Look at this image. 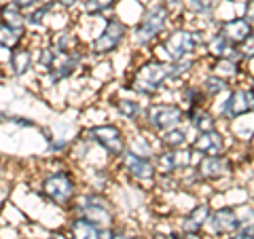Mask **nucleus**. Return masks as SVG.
I'll use <instances>...</instances> for the list:
<instances>
[{
	"instance_id": "obj_1",
	"label": "nucleus",
	"mask_w": 254,
	"mask_h": 239,
	"mask_svg": "<svg viewBox=\"0 0 254 239\" xmlns=\"http://www.w3.org/2000/svg\"><path fill=\"white\" fill-rule=\"evenodd\" d=\"M36 190L47 203L70 212L74 199L81 193V182L68 165H55L41 174L36 180Z\"/></svg>"
},
{
	"instance_id": "obj_2",
	"label": "nucleus",
	"mask_w": 254,
	"mask_h": 239,
	"mask_svg": "<svg viewBox=\"0 0 254 239\" xmlns=\"http://www.w3.org/2000/svg\"><path fill=\"white\" fill-rule=\"evenodd\" d=\"M203 43H205V38H203V32L199 30L172 28L153 45V49H155L153 58L161 60L165 63L180 60V58H193L203 47Z\"/></svg>"
},
{
	"instance_id": "obj_3",
	"label": "nucleus",
	"mask_w": 254,
	"mask_h": 239,
	"mask_svg": "<svg viewBox=\"0 0 254 239\" xmlns=\"http://www.w3.org/2000/svg\"><path fill=\"white\" fill-rule=\"evenodd\" d=\"M125 87L131 89L133 93H138L140 98L155 100L157 95H161L170 87L168 63L161 60H155V58L138 63V66L131 70L129 78L125 81Z\"/></svg>"
},
{
	"instance_id": "obj_4",
	"label": "nucleus",
	"mask_w": 254,
	"mask_h": 239,
	"mask_svg": "<svg viewBox=\"0 0 254 239\" xmlns=\"http://www.w3.org/2000/svg\"><path fill=\"white\" fill-rule=\"evenodd\" d=\"M172 19L174 17L168 11V6L163 4V0H155L153 4H148L146 9L142 11L136 28L131 32L133 45H136L138 49H142V47H153L159 38L170 30Z\"/></svg>"
},
{
	"instance_id": "obj_5",
	"label": "nucleus",
	"mask_w": 254,
	"mask_h": 239,
	"mask_svg": "<svg viewBox=\"0 0 254 239\" xmlns=\"http://www.w3.org/2000/svg\"><path fill=\"white\" fill-rule=\"evenodd\" d=\"M70 212H72V216L85 218L98 227H115L117 225V210H115L113 201H110L104 193H98V190L78 193Z\"/></svg>"
},
{
	"instance_id": "obj_6",
	"label": "nucleus",
	"mask_w": 254,
	"mask_h": 239,
	"mask_svg": "<svg viewBox=\"0 0 254 239\" xmlns=\"http://www.w3.org/2000/svg\"><path fill=\"white\" fill-rule=\"evenodd\" d=\"M185 123V110L178 102H150L144 106L140 119V129L150 135H159Z\"/></svg>"
},
{
	"instance_id": "obj_7",
	"label": "nucleus",
	"mask_w": 254,
	"mask_h": 239,
	"mask_svg": "<svg viewBox=\"0 0 254 239\" xmlns=\"http://www.w3.org/2000/svg\"><path fill=\"white\" fill-rule=\"evenodd\" d=\"M127 34H129V28L123 19H119L117 15H110V17L102 19V30L98 32V36L89 43V51L91 55H110L115 53L119 47L125 43Z\"/></svg>"
},
{
	"instance_id": "obj_8",
	"label": "nucleus",
	"mask_w": 254,
	"mask_h": 239,
	"mask_svg": "<svg viewBox=\"0 0 254 239\" xmlns=\"http://www.w3.org/2000/svg\"><path fill=\"white\" fill-rule=\"evenodd\" d=\"M83 138L91 144L100 146L104 153L108 155V159L117 161L121 153L127 148V135L123 133V129L115 123H106V125H93L89 129L83 131Z\"/></svg>"
},
{
	"instance_id": "obj_9",
	"label": "nucleus",
	"mask_w": 254,
	"mask_h": 239,
	"mask_svg": "<svg viewBox=\"0 0 254 239\" xmlns=\"http://www.w3.org/2000/svg\"><path fill=\"white\" fill-rule=\"evenodd\" d=\"M119 167L123 170V174L127 176V180L138 184L142 188H153L155 186V180H157V170H155V163L153 159H146V157H140L131 150H123L121 157L117 159Z\"/></svg>"
},
{
	"instance_id": "obj_10",
	"label": "nucleus",
	"mask_w": 254,
	"mask_h": 239,
	"mask_svg": "<svg viewBox=\"0 0 254 239\" xmlns=\"http://www.w3.org/2000/svg\"><path fill=\"white\" fill-rule=\"evenodd\" d=\"M250 113H252V87L248 85V87H231L225 93V100L218 102L214 115L227 123H233Z\"/></svg>"
},
{
	"instance_id": "obj_11",
	"label": "nucleus",
	"mask_w": 254,
	"mask_h": 239,
	"mask_svg": "<svg viewBox=\"0 0 254 239\" xmlns=\"http://www.w3.org/2000/svg\"><path fill=\"white\" fill-rule=\"evenodd\" d=\"M85 60H87V51L81 49V47H76L74 51H68V53H58L53 68L47 74H43V81L49 83L51 87L60 85L62 81H68L85 66Z\"/></svg>"
},
{
	"instance_id": "obj_12",
	"label": "nucleus",
	"mask_w": 254,
	"mask_h": 239,
	"mask_svg": "<svg viewBox=\"0 0 254 239\" xmlns=\"http://www.w3.org/2000/svg\"><path fill=\"white\" fill-rule=\"evenodd\" d=\"M242 225H246V222H242L240 218V208H235V205H222V208H212L203 231H208L210 237L220 239V237L235 233Z\"/></svg>"
},
{
	"instance_id": "obj_13",
	"label": "nucleus",
	"mask_w": 254,
	"mask_h": 239,
	"mask_svg": "<svg viewBox=\"0 0 254 239\" xmlns=\"http://www.w3.org/2000/svg\"><path fill=\"white\" fill-rule=\"evenodd\" d=\"M195 170L205 184H212V182L231 178L235 172V163L229 157V153L210 155V157H199V161H195Z\"/></svg>"
},
{
	"instance_id": "obj_14",
	"label": "nucleus",
	"mask_w": 254,
	"mask_h": 239,
	"mask_svg": "<svg viewBox=\"0 0 254 239\" xmlns=\"http://www.w3.org/2000/svg\"><path fill=\"white\" fill-rule=\"evenodd\" d=\"M157 174H170V176H176L182 170L195 165V157L193 150L189 146L185 148H161L153 159Z\"/></svg>"
},
{
	"instance_id": "obj_15",
	"label": "nucleus",
	"mask_w": 254,
	"mask_h": 239,
	"mask_svg": "<svg viewBox=\"0 0 254 239\" xmlns=\"http://www.w3.org/2000/svg\"><path fill=\"white\" fill-rule=\"evenodd\" d=\"M189 148L193 150V155H199V157L222 155V153H227V138L220 129H210V131L197 133L189 142Z\"/></svg>"
},
{
	"instance_id": "obj_16",
	"label": "nucleus",
	"mask_w": 254,
	"mask_h": 239,
	"mask_svg": "<svg viewBox=\"0 0 254 239\" xmlns=\"http://www.w3.org/2000/svg\"><path fill=\"white\" fill-rule=\"evenodd\" d=\"M203 45H205V49H208V55H210L212 60H229V61L240 63V66H242L246 60H250L248 55L244 53L242 47L231 45V43L227 41V38H222L218 32H214V34H212Z\"/></svg>"
},
{
	"instance_id": "obj_17",
	"label": "nucleus",
	"mask_w": 254,
	"mask_h": 239,
	"mask_svg": "<svg viewBox=\"0 0 254 239\" xmlns=\"http://www.w3.org/2000/svg\"><path fill=\"white\" fill-rule=\"evenodd\" d=\"M216 32L222 38H227L231 45L242 47L252 38V21H248L244 15H237V17L231 19H222Z\"/></svg>"
},
{
	"instance_id": "obj_18",
	"label": "nucleus",
	"mask_w": 254,
	"mask_h": 239,
	"mask_svg": "<svg viewBox=\"0 0 254 239\" xmlns=\"http://www.w3.org/2000/svg\"><path fill=\"white\" fill-rule=\"evenodd\" d=\"M70 239H110L113 237V227H98L93 222L72 216L68 225Z\"/></svg>"
},
{
	"instance_id": "obj_19",
	"label": "nucleus",
	"mask_w": 254,
	"mask_h": 239,
	"mask_svg": "<svg viewBox=\"0 0 254 239\" xmlns=\"http://www.w3.org/2000/svg\"><path fill=\"white\" fill-rule=\"evenodd\" d=\"M6 66L11 68L13 76H19V78L26 76L28 72L34 70V49L26 45V41L17 47H13L9 51V58H6Z\"/></svg>"
},
{
	"instance_id": "obj_20",
	"label": "nucleus",
	"mask_w": 254,
	"mask_h": 239,
	"mask_svg": "<svg viewBox=\"0 0 254 239\" xmlns=\"http://www.w3.org/2000/svg\"><path fill=\"white\" fill-rule=\"evenodd\" d=\"M210 212H212V203H208V201L197 203V205H193V210H190L187 216L180 218L176 229L180 233H203Z\"/></svg>"
},
{
	"instance_id": "obj_21",
	"label": "nucleus",
	"mask_w": 254,
	"mask_h": 239,
	"mask_svg": "<svg viewBox=\"0 0 254 239\" xmlns=\"http://www.w3.org/2000/svg\"><path fill=\"white\" fill-rule=\"evenodd\" d=\"M185 123L189 129H193L197 133L210 131V129H218V117L212 113L210 106H201V108H187L185 110Z\"/></svg>"
},
{
	"instance_id": "obj_22",
	"label": "nucleus",
	"mask_w": 254,
	"mask_h": 239,
	"mask_svg": "<svg viewBox=\"0 0 254 239\" xmlns=\"http://www.w3.org/2000/svg\"><path fill=\"white\" fill-rule=\"evenodd\" d=\"M178 104L182 110L187 108H201V106H210V98L203 93L199 83H182L178 87Z\"/></svg>"
},
{
	"instance_id": "obj_23",
	"label": "nucleus",
	"mask_w": 254,
	"mask_h": 239,
	"mask_svg": "<svg viewBox=\"0 0 254 239\" xmlns=\"http://www.w3.org/2000/svg\"><path fill=\"white\" fill-rule=\"evenodd\" d=\"M51 45V49L55 53H68V51H74L78 45H81V38H78L76 32L68 30V28H62V30H55L51 32L49 41H47Z\"/></svg>"
},
{
	"instance_id": "obj_24",
	"label": "nucleus",
	"mask_w": 254,
	"mask_h": 239,
	"mask_svg": "<svg viewBox=\"0 0 254 239\" xmlns=\"http://www.w3.org/2000/svg\"><path fill=\"white\" fill-rule=\"evenodd\" d=\"M189 142H190V135H189V127H185V125H178V127H174V129H168V131L157 135L159 150L161 148H185V146H189Z\"/></svg>"
},
{
	"instance_id": "obj_25",
	"label": "nucleus",
	"mask_w": 254,
	"mask_h": 239,
	"mask_svg": "<svg viewBox=\"0 0 254 239\" xmlns=\"http://www.w3.org/2000/svg\"><path fill=\"white\" fill-rule=\"evenodd\" d=\"M115 110L117 115L129 123H140L142 113H144V104L138 98H117L115 100Z\"/></svg>"
},
{
	"instance_id": "obj_26",
	"label": "nucleus",
	"mask_w": 254,
	"mask_h": 239,
	"mask_svg": "<svg viewBox=\"0 0 254 239\" xmlns=\"http://www.w3.org/2000/svg\"><path fill=\"white\" fill-rule=\"evenodd\" d=\"M148 135L150 133L140 129L138 133H133V138H127V150H131V153H136L140 157H146V159H155V155L159 153V148L150 142Z\"/></svg>"
},
{
	"instance_id": "obj_27",
	"label": "nucleus",
	"mask_w": 254,
	"mask_h": 239,
	"mask_svg": "<svg viewBox=\"0 0 254 239\" xmlns=\"http://www.w3.org/2000/svg\"><path fill=\"white\" fill-rule=\"evenodd\" d=\"M199 87L203 89V93L208 95L210 100H216L218 95H225L229 89H231V83L227 81V78H222L214 72H208L201 81H199Z\"/></svg>"
},
{
	"instance_id": "obj_28",
	"label": "nucleus",
	"mask_w": 254,
	"mask_h": 239,
	"mask_svg": "<svg viewBox=\"0 0 254 239\" xmlns=\"http://www.w3.org/2000/svg\"><path fill=\"white\" fill-rule=\"evenodd\" d=\"M28 38V30L26 28H11L4 21H0V49L11 51L13 47L21 45Z\"/></svg>"
},
{
	"instance_id": "obj_29",
	"label": "nucleus",
	"mask_w": 254,
	"mask_h": 239,
	"mask_svg": "<svg viewBox=\"0 0 254 239\" xmlns=\"http://www.w3.org/2000/svg\"><path fill=\"white\" fill-rule=\"evenodd\" d=\"M208 72H214V74H218L222 78H227L229 83H233L237 76H244V68L240 66V63L229 61V60H214V61H210Z\"/></svg>"
},
{
	"instance_id": "obj_30",
	"label": "nucleus",
	"mask_w": 254,
	"mask_h": 239,
	"mask_svg": "<svg viewBox=\"0 0 254 239\" xmlns=\"http://www.w3.org/2000/svg\"><path fill=\"white\" fill-rule=\"evenodd\" d=\"M119 0H83L81 9L87 17H106L108 13L117 9Z\"/></svg>"
},
{
	"instance_id": "obj_31",
	"label": "nucleus",
	"mask_w": 254,
	"mask_h": 239,
	"mask_svg": "<svg viewBox=\"0 0 254 239\" xmlns=\"http://www.w3.org/2000/svg\"><path fill=\"white\" fill-rule=\"evenodd\" d=\"M218 2L220 0H182V9H187L197 17H212L216 13Z\"/></svg>"
},
{
	"instance_id": "obj_32",
	"label": "nucleus",
	"mask_w": 254,
	"mask_h": 239,
	"mask_svg": "<svg viewBox=\"0 0 254 239\" xmlns=\"http://www.w3.org/2000/svg\"><path fill=\"white\" fill-rule=\"evenodd\" d=\"M55 58H58V53L51 49L49 43L43 45V47H38V49H34V68H36L41 74H47V72H49V70L53 68Z\"/></svg>"
},
{
	"instance_id": "obj_33",
	"label": "nucleus",
	"mask_w": 254,
	"mask_h": 239,
	"mask_svg": "<svg viewBox=\"0 0 254 239\" xmlns=\"http://www.w3.org/2000/svg\"><path fill=\"white\" fill-rule=\"evenodd\" d=\"M0 21H4L6 26H11V28H26V13H23L21 9H17V6L9 4V2H2V9H0Z\"/></svg>"
},
{
	"instance_id": "obj_34",
	"label": "nucleus",
	"mask_w": 254,
	"mask_h": 239,
	"mask_svg": "<svg viewBox=\"0 0 254 239\" xmlns=\"http://www.w3.org/2000/svg\"><path fill=\"white\" fill-rule=\"evenodd\" d=\"M4 2H9V4H13V6H17V9H21L23 13H28V11L34 9V6L49 4V2H53V0H4Z\"/></svg>"
},
{
	"instance_id": "obj_35",
	"label": "nucleus",
	"mask_w": 254,
	"mask_h": 239,
	"mask_svg": "<svg viewBox=\"0 0 254 239\" xmlns=\"http://www.w3.org/2000/svg\"><path fill=\"white\" fill-rule=\"evenodd\" d=\"M110 239H144L140 233H131V231H127V227H113V237Z\"/></svg>"
},
{
	"instance_id": "obj_36",
	"label": "nucleus",
	"mask_w": 254,
	"mask_h": 239,
	"mask_svg": "<svg viewBox=\"0 0 254 239\" xmlns=\"http://www.w3.org/2000/svg\"><path fill=\"white\" fill-rule=\"evenodd\" d=\"M220 239H252V222H246V225H242L235 233L220 237Z\"/></svg>"
},
{
	"instance_id": "obj_37",
	"label": "nucleus",
	"mask_w": 254,
	"mask_h": 239,
	"mask_svg": "<svg viewBox=\"0 0 254 239\" xmlns=\"http://www.w3.org/2000/svg\"><path fill=\"white\" fill-rule=\"evenodd\" d=\"M55 4L60 6V9H64L66 13H70V11H74V9H81V2L83 0H53Z\"/></svg>"
},
{
	"instance_id": "obj_38",
	"label": "nucleus",
	"mask_w": 254,
	"mask_h": 239,
	"mask_svg": "<svg viewBox=\"0 0 254 239\" xmlns=\"http://www.w3.org/2000/svg\"><path fill=\"white\" fill-rule=\"evenodd\" d=\"M9 195H11V184H6V182H0V208L9 201Z\"/></svg>"
},
{
	"instance_id": "obj_39",
	"label": "nucleus",
	"mask_w": 254,
	"mask_h": 239,
	"mask_svg": "<svg viewBox=\"0 0 254 239\" xmlns=\"http://www.w3.org/2000/svg\"><path fill=\"white\" fill-rule=\"evenodd\" d=\"M45 239H70V235L64 233V231H53V233H49V237H45Z\"/></svg>"
},
{
	"instance_id": "obj_40",
	"label": "nucleus",
	"mask_w": 254,
	"mask_h": 239,
	"mask_svg": "<svg viewBox=\"0 0 254 239\" xmlns=\"http://www.w3.org/2000/svg\"><path fill=\"white\" fill-rule=\"evenodd\" d=\"M242 2H244V4H250V2H252V0H242Z\"/></svg>"
},
{
	"instance_id": "obj_41",
	"label": "nucleus",
	"mask_w": 254,
	"mask_h": 239,
	"mask_svg": "<svg viewBox=\"0 0 254 239\" xmlns=\"http://www.w3.org/2000/svg\"><path fill=\"white\" fill-rule=\"evenodd\" d=\"M19 239H32V237H19Z\"/></svg>"
}]
</instances>
